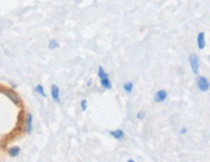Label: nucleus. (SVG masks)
<instances>
[{"mask_svg": "<svg viewBox=\"0 0 210 162\" xmlns=\"http://www.w3.org/2000/svg\"><path fill=\"white\" fill-rule=\"evenodd\" d=\"M189 61H190V65H191L193 72H194V74L198 75V70H199V60H198V55L195 54L191 55L189 57Z\"/></svg>", "mask_w": 210, "mask_h": 162, "instance_id": "f257e3e1", "label": "nucleus"}, {"mask_svg": "<svg viewBox=\"0 0 210 162\" xmlns=\"http://www.w3.org/2000/svg\"><path fill=\"white\" fill-rule=\"evenodd\" d=\"M197 84H198V88H199V90L203 91V92L208 91L210 88V83L205 77H198L197 80Z\"/></svg>", "mask_w": 210, "mask_h": 162, "instance_id": "f03ea898", "label": "nucleus"}, {"mask_svg": "<svg viewBox=\"0 0 210 162\" xmlns=\"http://www.w3.org/2000/svg\"><path fill=\"white\" fill-rule=\"evenodd\" d=\"M60 93H61L60 88H58L56 84H53L52 88H51V94H52L53 100L56 102V103H58V102H60V100H61V98H60Z\"/></svg>", "mask_w": 210, "mask_h": 162, "instance_id": "7ed1b4c3", "label": "nucleus"}, {"mask_svg": "<svg viewBox=\"0 0 210 162\" xmlns=\"http://www.w3.org/2000/svg\"><path fill=\"white\" fill-rule=\"evenodd\" d=\"M167 97V92L164 89H159V91H157L156 95H155V101L158 102V103H161V102H164Z\"/></svg>", "mask_w": 210, "mask_h": 162, "instance_id": "20e7f679", "label": "nucleus"}, {"mask_svg": "<svg viewBox=\"0 0 210 162\" xmlns=\"http://www.w3.org/2000/svg\"><path fill=\"white\" fill-rule=\"evenodd\" d=\"M26 128H27V132L28 134H31L32 133V130H33V117H32V115L30 113L27 117Z\"/></svg>", "mask_w": 210, "mask_h": 162, "instance_id": "39448f33", "label": "nucleus"}, {"mask_svg": "<svg viewBox=\"0 0 210 162\" xmlns=\"http://www.w3.org/2000/svg\"><path fill=\"white\" fill-rule=\"evenodd\" d=\"M3 93L5 95H7L8 97H9L15 104H19L20 103V97L16 94V93L14 91H11V90H4Z\"/></svg>", "mask_w": 210, "mask_h": 162, "instance_id": "423d86ee", "label": "nucleus"}, {"mask_svg": "<svg viewBox=\"0 0 210 162\" xmlns=\"http://www.w3.org/2000/svg\"><path fill=\"white\" fill-rule=\"evenodd\" d=\"M198 47L199 50H203L205 47V35L203 32H199L198 35Z\"/></svg>", "mask_w": 210, "mask_h": 162, "instance_id": "0eeeda50", "label": "nucleus"}, {"mask_svg": "<svg viewBox=\"0 0 210 162\" xmlns=\"http://www.w3.org/2000/svg\"><path fill=\"white\" fill-rule=\"evenodd\" d=\"M110 135L117 140H122L125 137V133L122 129H117L114 131H110Z\"/></svg>", "mask_w": 210, "mask_h": 162, "instance_id": "6e6552de", "label": "nucleus"}, {"mask_svg": "<svg viewBox=\"0 0 210 162\" xmlns=\"http://www.w3.org/2000/svg\"><path fill=\"white\" fill-rule=\"evenodd\" d=\"M100 83H101L102 88H104L105 89H111L112 88V84H111L110 80H109V77H105V78L100 79Z\"/></svg>", "mask_w": 210, "mask_h": 162, "instance_id": "1a4fd4ad", "label": "nucleus"}, {"mask_svg": "<svg viewBox=\"0 0 210 162\" xmlns=\"http://www.w3.org/2000/svg\"><path fill=\"white\" fill-rule=\"evenodd\" d=\"M20 151H21V149H20V147H18V146H14V147H12L11 149L8 150V153H9L10 156H12V157L18 156V155H20Z\"/></svg>", "mask_w": 210, "mask_h": 162, "instance_id": "9d476101", "label": "nucleus"}, {"mask_svg": "<svg viewBox=\"0 0 210 162\" xmlns=\"http://www.w3.org/2000/svg\"><path fill=\"white\" fill-rule=\"evenodd\" d=\"M124 89L127 93H130L133 89V83L132 82H127L124 84Z\"/></svg>", "mask_w": 210, "mask_h": 162, "instance_id": "9b49d317", "label": "nucleus"}, {"mask_svg": "<svg viewBox=\"0 0 210 162\" xmlns=\"http://www.w3.org/2000/svg\"><path fill=\"white\" fill-rule=\"evenodd\" d=\"M35 91L38 93V94H40L41 96L47 97V94H46V92H45V89H44V88H43V86H42V84H38V86L35 88Z\"/></svg>", "mask_w": 210, "mask_h": 162, "instance_id": "f8f14e48", "label": "nucleus"}, {"mask_svg": "<svg viewBox=\"0 0 210 162\" xmlns=\"http://www.w3.org/2000/svg\"><path fill=\"white\" fill-rule=\"evenodd\" d=\"M60 47V44L57 43V41L56 40H51L49 42V45H48V49L49 50H56Z\"/></svg>", "mask_w": 210, "mask_h": 162, "instance_id": "ddd939ff", "label": "nucleus"}, {"mask_svg": "<svg viewBox=\"0 0 210 162\" xmlns=\"http://www.w3.org/2000/svg\"><path fill=\"white\" fill-rule=\"evenodd\" d=\"M97 75H98V77H99V79H102V78H105V77H108V74L105 72V70L103 69V67H102V66H99V67H98Z\"/></svg>", "mask_w": 210, "mask_h": 162, "instance_id": "4468645a", "label": "nucleus"}, {"mask_svg": "<svg viewBox=\"0 0 210 162\" xmlns=\"http://www.w3.org/2000/svg\"><path fill=\"white\" fill-rule=\"evenodd\" d=\"M80 105H81V110L83 111V112H84V111H86V110H87V106H88V105H87V100L83 99V100L81 101V104H80Z\"/></svg>", "mask_w": 210, "mask_h": 162, "instance_id": "2eb2a0df", "label": "nucleus"}, {"mask_svg": "<svg viewBox=\"0 0 210 162\" xmlns=\"http://www.w3.org/2000/svg\"><path fill=\"white\" fill-rule=\"evenodd\" d=\"M136 117H137V118L142 119V118L144 117V113H143V112H139V113L137 114V116H136Z\"/></svg>", "mask_w": 210, "mask_h": 162, "instance_id": "dca6fc26", "label": "nucleus"}, {"mask_svg": "<svg viewBox=\"0 0 210 162\" xmlns=\"http://www.w3.org/2000/svg\"><path fill=\"white\" fill-rule=\"evenodd\" d=\"M186 132H187V128H185V127H183V128L181 129V131H180L181 134H185Z\"/></svg>", "mask_w": 210, "mask_h": 162, "instance_id": "f3484780", "label": "nucleus"}, {"mask_svg": "<svg viewBox=\"0 0 210 162\" xmlns=\"http://www.w3.org/2000/svg\"><path fill=\"white\" fill-rule=\"evenodd\" d=\"M128 162H134V161H133L132 159H129V160H128Z\"/></svg>", "mask_w": 210, "mask_h": 162, "instance_id": "a211bd4d", "label": "nucleus"}]
</instances>
